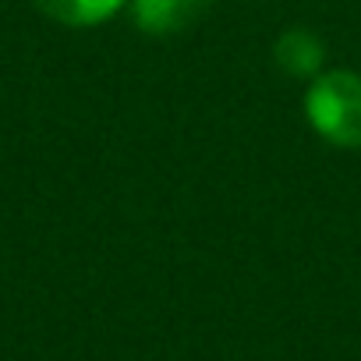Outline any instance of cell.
Wrapping results in <instances>:
<instances>
[{
	"mask_svg": "<svg viewBox=\"0 0 361 361\" xmlns=\"http://www.w3.org/2000/svg\"><path fill=\"white\" fill-rule=\"evenodd\" d=\"M308 124L336 149H361V75L326 71L305 96Z\"/></svg>",
	"mask_w": 361,
	"mask_h": 361,
	"instance_id": "obj_1",
	"label": "cell"
},
{
	"mask_svg": "<svg viewBox=\"0 0 361 361\" xmlns=\"http://www.w3.org/2000/svg\"><path fill=\"white\" fill-rule=\"evenodd\" d=\"M213 0H131V18L145 36H177L202 22Z\"/></svg>",
	"mask_w": 361,
	"mask_h": 361,
	"instance_id": "obj_2",
	"label": "cell"
},
{
	"mask_svg": "<svg viewBox=\"0 0 361 361\" xmlns=\"http://www.w3.org/2000/svg\"><path fill=\"white\" fill-rule=\"evenodd\" d=\"M273 61L290 78H315L326 61V47L312 29H287L273 43Z\"/></svg>",
	"mask_w": 361,
	"mask_h": 361,
	"instance_id": "obj_3",
	"label": "cell"
},
{
	"mask_svg": "<svg viewBox=\"0 0 361 361\" xmlns=\"http://www.w3.org/2000/svg\"><path fill=\"white\" fill-rule=\"evenodd\" d=\"M128 0H36V8L68 25V29H92V25H103L106 18H114Z\"/></svg>",
	"mask_w": 361,
	"mask_h": 361,
	"instance_id": "obj_4",
	"label": "cell"
}]
</instances>
